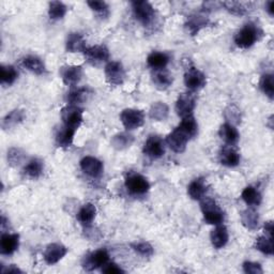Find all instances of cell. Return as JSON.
Instances as JSON below:
<instances>
[{
	"mask_svg": "<svg viewBox=\"0 0 274 274\" xmlns=\"http://www.w3.org/2000/svg\"><path fill=\"white\" fill-rule=\"evenodd\" d=\"M200 201V209L204 221L210 225H220L224 222V211L220 206L210 197H203Z\"/></svg>",
	"mask_w": 274,
	"mask_h": 274,
	"instance_id": "obj_1",
	"label": "cell"
},
{
	"mask_svg": "<svg viewBox=\"0 0 274 274\" xmlns=\"http://www.w3.org/2000/svg\"><path fill=\"white\" fill-rule=\"evenodd\" d=\"M133 14L136 20L144 26H149L155 17V11L150 3L145 0H137L132 3Z\"/></svg>",
	"mask_w": 274,
	"mask_h": 274,
	"instance_id": "obj_2",
	"label": "cell"
},
{
	"mask_svg": "<svg viewBox=\"0 0 274 274\" xmlns=\"http://www.w3.org/2000/svg\"><path fill=\"white\" fill-rule=\"evenodd\" d=\"M259 30L253 24H246L235 36V43L240 49H249L258 41Z\"/></svg>",
	"mask_w": 274,
	"mask_h": 274,
	"instance_id": "obj_3",
	"label": "cell"
},
{
	"mask_svg": "<svg viewBox=\"0 0 274 274\" xmlns=\"http://www.w3.org/2000/svg\"><path fill=\"white\" fill-rule=\"evenodd\" d=\"M120 120L123 127L128 131L136 130L143 127L145 123V113L141 109L127 108L122 110L120 115Z\"/></svg>",
	"mask_w": 274,
	"mask_h": 274,
	"instance_id": "obj_4",
	"label": "cell"
},
{
	"mask_svg": "<svg viewBox=\"0 0 274 274\" xmlns=\"http://www.w3.org/2000/svg\"><path fill=\"white\" fill-rule=\"evenodd\" d=\"M61 118L65 127L77 130L83 122V109L76 105H67L61 109Z\"/></svg>",
	"mask_w": 274,
	"mask_h": 274,
	"instance_id": "obj_5",
	"label": "cell"
},
{
	"mask_svg": "<svg viewBox=\"0 0 274 274\" xmlns=\"http://www.w3.org/2000/svg\"><path fill=\"white\" fill-rule=\"evenodd\" d=\"M196 106V97L192 93H184L178 97L176 102V112L181 118L193 115Z\"/></svg>",
	"mask_w": 274,
	"mask_h": 274,
	"instance_id": "obj_6",
	"label": "cell"
},
{
	"mask_svg": "<svg viewBox=\"0 0 274 274\" xmlns=\"http://www.w3.org/2000/svg\"><path fill=\"white\" fill-rule=\"evenodd\" d=\"M185 84L191 91H195L203 88L207 84L206 75L199 71L197 67L191 65L187 67L185 73Z\"/></svg>",
	"mask_w": 274,
	"mask_h": 274,
	"instance_id": "obj_7",
	"label": "cell"
},
{
	"mask_svg": "<svg viewBox=\"0 0 274 274\" xmlns=\"http://www.w3.org/2000/svg\"><path fill=\"white\" fill-rule=\"evenodd\" d=\"M145 155L151 158H159L165 154V143L157 135H150L144 146Z\"/></svg>",
	"mask_w": 274,
	"mask_h": 274,
	"instance_id": "obj_8",
	"label": "cell"
},
{
	"mask_svg": "<svg viewBox=\"0 0 274 274\" xmlns=\"http://www.w3.org/2000/svg\"><path fill=\"white\" fill-rule=\"evenodd\" d=\"M105 77L108 84L112 86H120L125 78V71L121 62L109 61L105 66Z\"/></svg>",
	"mask_w": 274,
	"mask_h": 274,
	"instance_id": "obj_9",
	"label": "cell"
},
{
	"mask_svg": "<svg viewBox=\"0 0 274 274\" xmlns=\"http://www.w3.org/2000/svg\"><path fill=\"white\" fill-rule=\"evenodd\" d=\"M189 141H190V137L184 131L180 130L178 127L170 134H168L166 139L167 145L169 146L170 149L176 153L185 152Z\"/></svg>",
	"mask_w": 274,
	"mask_h": 274,
	"instance_id": "obj_10",
	"label": "cell"
},
{
	"mask_svg": "<svg viewBox=\"0 0 274 274\" xmlns=\"http://www.w3.org/2000/svg\"><path fill=\"white\" fill-rule=\"evenodd\" d=\"M125 188L135 195H143L150 189V184L144 176L140 174H132L125 179Z\"/></svg>",
	"mask_w": 274,
	"mask_h": 274,
	"instance_id": "obj_11",
	"label": "cell"
},
{
	"mask_svg": "<svg viewBox=\"0 0 274 274\" xmlns=\"http://www.w3.org/2000/svg\"><path fill=\"white\" fill-rule=\"evenodd\" d=\"M108 260L109 255L107 253V250L105 248H100L86 256L83 267L88 271H93L95 269L105 266Z\"/></svg>",
	"mask_w": 274,
	"mask_h": 274,
	"instance_id": "obj_12",
	"label": "cell"
},
{
	"mask_svg": "<svg viewBox=\"0 0 274 274\" xmlns=\"http://www.w3.org/2000/svg\"><path fill=\"white\" fill-rule=\"evenodd\" d=\"M83 67L81 65H66L61 67V77L66 86H76L82 81Z\"/></svg>",
	"mask_w": 274,
	"mask_h": 274,
	"instance_id": "obj_13",
	"label": "cell"
},
{
	"mask_svg": "<svg viewBox=\"0 0 274 274\" xmlns=\"http://www.w3.org/2000/svg\"><path fill=\"white\" fill-rule=\"evenodd\" d=\"M82 170L84 173L93 178H98L103 174V170H104V166H103V163L98 159L97 157L94 156H85L81 163Z\"/></svg>",
	"mask_w": 274,
	"mask_h": 274,
	"instance_id": "obj_14",
	"label": "cell"
},
{
	"mask_svg": "<svg viewBox=\"0 0 274 274\" xmlns=\"http://www.w3.org/2000/svg\"><path fill=\"white\" fill-rule=\"evenodd\" d=\"M67 253V248L60 243H52L48 245L43 254L44 260L49 265H55L60 261Z\"/></svg>",
	"mask_w": 274,
	"mask_h": 274,
	"instance_id": "obj_15",
	"label": "cell"
},
{
	"mask_svg": "<svg viewBox=\"0 0 274 274\" xmlns=\"http://www.w3.org/2000/svg\"><path fill=\"white\" fill-rule=\"evenodd\" d=\"M84 54L88 61L94 64L106 62L109 59V52L105 45H95V47L87 48Z\"/></svg>",
	"mask_w": 274,
	"mask_h": 274,
	"instance_id": "obj_16",
	"label": "cell"
},
{
	"mask_svg": "<svg viewBox=\"0 0 274 274\" xmlns=\"http://www.w3.org/2000/svg\"><path fill=\"white\" fill-rule=\"evenodd\" d=\"M19 246L18 234H4L0 240V252L3 255L13 254Z\"/></svg>",
	"mask_w": 274,
	"mask_h": 274,
	"instance_id": "obj_17",
	"label": "cell"
},
{
	"mask_svg": "<svg viewBox=\"0 0 274 274\" xmlns=\"http://www.w3.org/2000/svg\"><path fill=\"white\" fill-rule=\"evenodd\" d=\"M65 49L68 53H85L87 50L86 41L81 33L72 32L67 36Z\"/></svg>",
	"mask_w": 274,
	"mask_h": 274,
	"instance_id": "obj_18",
	"label": "cell"
},
{
	"mask_svg": "<svg viewBox=\"0 0 274 274\" xmlns=\"http://www.w3.org/2000/svg\"><path fill=\"white\" fill-rule=\"evenodd\" d=\"M210 240L212 245L215 248L224 247L227 244L228 240H230V235H228L227 228L222 224L216 225V227L210 234Z\"/></svg>",
	"mask_w": 274,
	"mask_h": 274,
	"instance_id": "obj_19",
	"label": "cell"
},
{
	"mask_svg": "<svg viewBox=\"0 0 274 274\" xmlns=\"http://www.w3.org/2000/svg\"><path fill=\"white\" fill-rule=\"evenodd\" d=\"M207 191H208L207 185H206V181L202 178H197L195 180H193L188 187V194L193 200L202 199Z\"/></svg>",
	"mask_w": 274,
	"mask_h": 274,
	"instance_id": "obj_20",
	"label": "cell"
},
{
	"mask_svg": "<svg viewBox=\"0 0 274 274\" xmlns=\"http://www.w3.org/2000/svg\"><path fill=\"white\" fill-rule=\"evenodd\" d=\"M220 161L226 167H236L240 163V154L232 146H227L220 152Z\"/></svg>",
	"mask_w": 274,
	"mask_h": 274,
	"instance_id": "obj_21",
	"label": "cell"
},
{
	"mask_svg": "<svg viewBox=\"0 0 274 274\" xmlns=\"http://www.w3.org/2000/svg\"><path fill=\"white\" fill-rule=\"evenodd\" d=\"M219 135L228 146L236 145L240 139L239 132L236 129L235 125L228 123V122H226L222 125L220 131H219Z\"/></svg>",
	"mask_w": 274,
	"mask_h": 274,
	"instance_id": "obj_22",
	"label": "cell"
},
{
	"mask_svg": "<svg viewBox=\"0 0 274 274\" xmlns=\"http://www.w3.org/2000/svg\"><path fill=\"white\" fill-rule=\"evenodd\" d=\"M169 62V56L161 52H152L147 58V63L154 71L163 70Z\"/></svg>",
	"mask_w": 274,
	"mask_h": 274,
	"instance_id": "obj_23",
	"label": "cell"
},
{
	"mask_svg": "<svg viewBox=\"0 0 274 274\" xmlns=\"http://www.w3.org/2000/svg\"><path fill=\"white\" fill-rule=\"evenodd\" d=\"M21 63L28 71L36 75H42L45 73V64L38 56H27L21 60Z\"/></svg>",
	"mask_w": 274,
	"mask_h": 274,
	"instance_id": "obj_24",
	"label": "cell"
},
{
	"mask_svg": "<svg viewBox=\"0 0 274 274\" xmlns=\"http://www.w3.org/2000/svg\"><path fill=\"white\" fill-rule=\"evenodd\" d=\"M76 130H73L71 128H67L65 125L61 129L58 130L56 134V143L61 148H67L70 147L73 143L74 135H75Z\"/></svg>",
	"mask_w": 274,
	"mask_h": 274,
	"instance_id": "obj_25",
	"label": "cell"
},
{
	"mask_svg": "<svg viewBox=\"0 0 274 274\" xmlns=\"http://www.w3.org/2000/svg\"><path fill=\"white\" fill-rule=\"evenodd\" d=\"M152 81L156 88L161 90H165L169 86H171V84H173L174 78H173V75L163 68V70H157L154 72L152 76Z\"/></svg>",
	"mask_w": 274,
	"mask_h": 274,
	"instance_id": "obj_26",
	"label": "cell"
},
{
	"mask_svg": "<svg viewBox=\"0 0 274 274\" xmlns=\"http://www.w3.org/2000/svg\"><path fill=\"white\" fill-rule=\"evenodd\" d=\"M97 215V208L94 203H86L77 213V220L84 225H89L93 223Z\"/></svg>",
	"mask_w": 274,
	"mask_h": 274,
	"instance_id": "obj_27",
	"label": "cell"
},
{
	"mask_svg": "<svg viewBox=\"0 0 274 274\" xmlns=\"http://www.w3.org/2000/svg\"><path fill=\"white\" fill-rule=\"evenodd\" d=\"M178 128L184 131L190 137V140L194 139L198 133V124L193 115L182 118V121L178 125Z\"/></svg>",
	"mask_w": 274,
	"mask_h": 274,
	"instance_id": "obj_28",
	"label": "cell"
},
{
	"mask_svg": "<svg viewBox=\"0 0 274 274\" xmlns=\"http://www.w3.org/2000/svg\"><path fill=\"white\" fill-rule=\"evenodd\" d=\"M44 169V164L40 158H32L24 167V174L32 179H38Z\"/></svg>",
	"mask_w": 274,
	"mask_h": 274,
	"instance_id": "obj_29",
	"label": "cell"
},
{
	"mask_svg": "<svg viewBox=\"0 0 274 274\" xmlns=\"http://www.w3.org/2000/svg\"><path fill=\"white\" fill-rule=\"evenodd\" d=\"M242 199L248 204V206H252V207H258V206L261 203V194L260 192L254 188V187H246L242 194Z\"/></svg>",
	"mask_w": 274,
	"mask_h": 274,
	"instance_id": "obj_30",
	"label": "cell"
},
{
	"mask_svg": "<svg viewBox=\"0 0 274 274\" xmlns=\"http://www.w3.org/2000/svg\"><path fill=\"white\" fill-rule=\"evenodd\" d=\"M90 96V91L87 88H78L67 94V102L70 105H78L85 102Z\"/></svg>",
	"mask_w": 274,
	"mask_h": 274,
	"instance_id": "obj_31",
	"label": "cell"
},
{
	"mask_svg": "<svg viewBox=\"0 0 274 274\" xmlns=\"http://www.w3.org/2000/svg\"><path fill=\"white\" fill-rule=\"evenodd\" d=\"M24 119H25L24 111L19 109H15L13 111H11L10 113H8V115L5 117L3 121V128L5 130L13 128L15 127V125L19 124Z\"/></svg>",
	"mask_w": 274,
	"mask_h": 274,
	"instance_id": "obj_32",
	"label": "cell"
},
{
	"mask_svg": "<svg viewBox=\"0 0 274 274\" xmlns=\"http://www.w3.org/2000/svg\"><path fill=\"white\" fill-rule=\"evenodd\" d=\"M67 8L61 2H52L49 5V16L53 20H58L64 17Z\"/></svg>",
	"mask_w": 274,
	"mask_h": 274,
	"instance_id": "obj_33",
	"label": "cell"
},
{
	"mask_svg": "<svg viewBox=\"0 0 274 274\" xmlns=\"http://www.w3.org/2000/svg\"><path fill=\"white\" fill-rule=\"evenodd\" d=\"M206 25H207V18L204 16L193 15L189 18L187 22V28L192 36H195V34Z\"/></svg>",
	"mask_w": 274,
	"mask_h": 274,
	"instance_id": "obj_34",
	"label": "cell"
},
{
	"mask_svg": "<svg viewBox=\"0 0 274 274\" xmlns=\"http://www.w3.org/2000/svg\"><path fill=\"white\" fill-rule=\"evenodd\" d=\"M17 76H18V73L13 65H3L2 66V74H0V79H2L3 85H12L17 79Z\"/></svg>",
	"mask_w": 274,
	"mask_h": 274,
	"instance_id": "obj_35",
	"label": "cell"
},
{
	"mask_svg": "<svg viewBox=\"0 0 274 274\" xmlns=\"http://www.w3.org/2000/svg\"><path fill=\"white\" fill-rule=\"evenodd\" d=\"M168 116V106L162 102H157L150 109V117L157 121H163Z\"/></svg>",
	"mask_w": 274,
	"mask_h": 274,
	"instance_id": "obj_36",
	"label": "cell"
},
{
	"mask_svg": "<svg viewBox=\"0 0 274 274\" xmlns=\"http://www.w3.org/2000/svg\"><path fill=\"white\" fill-rule=\"evenodd\" d=\"M256 248L266 255H273V238L261 236L256 239Z\"/></svg>",
	"mask_w": 274,
	"mask_h": 274,
	"instance_id": "obj_37",
	"label": "cell"
},
{
	"mask_svg": "<svg viewBox=\"0 0 274 274\" xmlns=\"http://www.w3.org/2000/svg\"><path fill=\"white\" fill-rule=\"evenodd\" d=\"M258 213L252 209H247L242 213V223L249 231H254L258 226Z\"/></svg>",
	"mask_w": 274,
	"mask_h": 274,
	"instance_id": "obj_38",
	"label": "cell"
},
{
	"mask_svg": "<svg viewBox=\"0 0 274 274\" xmlns=\"http://www.w3.org/2000/svg\"><path fill=\"white\" fill-rule=\"evenodd\" d=\"M260 88L269 99H273L274 97V78L272 74L262 75L260 79Z\"/></svg>",
	"mask_w": 274,
	"mask_h": 274,
	"instance_id": "obj_39",
	"label": "cell"
},
{
	"mask_svg": "<svg viewBox=\"0 0 274 274\" xmlns=\"http://www.w3.org/2000/svg\"><path fill=\"white\" fill-rule=\"evenodd\" d=\"M133 142H134L133 136H131L129 134L121 133V134L113 136L111 144L113 147L116 148V149L122 150V149H124V148L130 147L133 144Z\"/></svg>",
	"mask_w": 274,
	"mask_h": 274,
	"instance_id": "obj_40",
	"label": "cell"
},
{
	"mask_svg": "<svg viewBox=\"0 0 274 274\" xmlns=\"http://www.w3.org/2000/svg\"><path fill=\"white\" fill-rule=\"evenodd\" d=\"M222 6L228 11V12L237 16L244 15L247 11L246 6L239 2H224L222 3Z\"/></svg>",
	"mask_w": 274,
	"mask_h": 274,
	"instance_id": "obj_41",
	"label": "cell"
},
{
	"mask_svg": "<svg viewBox=\"0 0 274 274\" xmlns=\"http://www.w3.org/2000/svg\"><path fill=\"white\" fill-rule=\"evenodd\" d=\"M131 247L133 248V250H135L137 254H140V255L145 256V257L152 256L153 252H154L152 245L149 242H146V241L131 243Z\"/></svg>",
	"mask_w": 274,
	"mask_h": 274,
	"instance_id": "obj_42",
	"label": "cell"
},
{
	"mask_svg": "<svg viewBox=\"0 0 274 274\" xmlns=\"http://www.w3.org/2000/svg\"><path fill=\"white\" fill-rule=\"evenodd\" d=\"M87 5L89 8L97 12L100 15L106 16L108 15V6L104 2H98V0H94V2H87Z\"/></svg>",
	"mask_w": 274,
	"mask_h": 274,
	"instance_id": "obj_43",
	"label": "cell"
},
{
	"mask_svg": "<svg viewBox=\"0 0 274 274\" xmlns=\"http://www.w3.org/2000/svg\"><path fill=\"white\" fill-rule=\"evenodd\" d=\"M25 154L24 152H21L20 149H16V148H13L8 152V159L11 164L13 165H18L20 162L24 159Z\"/></svg>",
	"mask_w": 274,
	"mask_h": 274,
	"instance_id": "obj_44",
	"label": "cell"
},
{
	"mask_svg": "<svg viewBox=\"0 0 274 274\" xmlns=\"http://www.w3.org/2000/svg\"><path fill=\"white\" fill-rule=\"evenodd\" d=\"M243 270L247 274H261L264 272L260 264L253 261H245L243 264Z\"/></svg>",
	"mask_w": 274,
	"mask_h": 274,
	"instance_id": "obj_45",
	"label": "cell"
},
{
	"mask_svg": "<svg viewBox=\"0 0 274 274\" xmlns=\"http://www.w3.org/2000/svg\"><path fill=\"white\" fill-rule=\"evenodd\" d=\"M102 272L103 273H108V274H118V273H124V271L116 264H113V262H111V264H109V262H107V264L105 266L102 267Z\"/></svg>",
	"mask_w": 274,
	"mask_h": 274,
	"instance_id": "obj_46",
	"label": "cell"
},
{
	"mask_svg": "<svg viewBox=\"0 0 274 274\" xmlns=\"http://www.w3.org/2000/svg\"><path fill=\"white\" fill-rule=\"evenodd\" d=\"M264 231H265V236L273 238V223L271 221H269L265 224Z\"/></svg>",
	"mask_w": 274,
	"mask_h": 274,
	"instance_id": "obj_47",
	"label": "cell"
},
{
	"mask_svg": "<svg viewBox=\"0 0 274 274\" xmlns=\"http://www.w3.org/2000/svg\"><path fill=\"white\" fill-rule=\"evenodd\" d=\"M267 12L271 15V16H273L274 15V2H269L268 4H267Z\"/></svg>",
	"mask_w": 274,
	"mask_h": 274,
	"instance_id": "obj_48",
	"label": "cell"
},
{
	"mask_svg": "<svg viewBox=\"0 0 274 274\" xmlns=\"http://www.w3.org/2000/svg\"><path fill=\"white\" fill-rule=\"evenodd\" d=\"M3 272H9V273H17V272H21L17 267H15V265H11L8 270H4Z\"/></svg>",
	"mask_w": 274,
	"mask_h": 274,
	"instance_id": "obj_49",
	"label": "cell"
}]
</instances>
